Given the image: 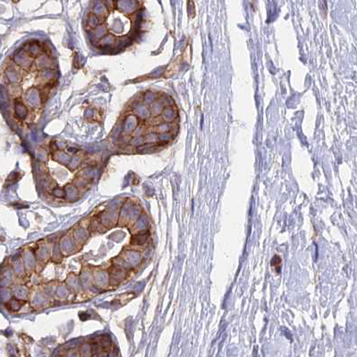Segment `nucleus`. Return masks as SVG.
Returning <instances> with one entry per match:
<instances>
[{
  "label": "nucleus",
  "instance_id": "1",
  "mask_svg": "<svg viewBox=\"0 0 357 357\" xmlns=\"http://www.w3.org/2000/svg\"><path fill=\"white\" fill-rule=\"evenodd\" d=\"M179 129L178 107L162 92L146 90L132 98L114 129V145L128 153H148L172 143Z\"/></svg>",
  "mask_w": 357,
  "mask_h": 357
},
{
  "label": "nucleus",
  "instance_id": "2",
  "mask_svg": "<svg viewBox=\"0 0 357 357\" xmlns=\"http://www.w3.org/2000/svg\"><path fill=\"white\" fill-rule=\"evenodd\" d=\"M8 71L15 119L21 127L33 129L58 84L56 58L48 43L31 40L18 50Z\"/></svg>",
  "mask_w": 357,
  "mask_h": 357
},
{
  "label": "nucleus",
  "instance_id": "3",
  "mask_svg": "<svg viewBox=\"0 0 357 357\" xmlns=\"http://www.w3.org/2000/svg\"><path fill=\"white\" fill-rule=\"evenodd\" d=\"M143 6L140 1H96L84 19V30L93 48L118 53L140 36Z\"/></svg>",
  "mask_w": 357,
  "mask_h": 357
},
{
  "label": "nucleus",
  "instance_id": "4",
  "mask_svg": "<svg viewBox=\"0 0 357 357\" xmlns=\"http://www.w3.org/2000/svg\"><path fill=\"white\" fill-rule=\"evenodd\" d=\"M150 233L146 231V232L139 233L134 237H132L131 240V245H143L145 242H147L148 238H149Z\"/></svg>",
  "mask_w": 357,
  "mask_h": 357
},
{
  "label": "nucleus",
  "instance_id": "5",
  "mask_svg": "<svg viewBox=\"0 0 357 357\" xmlns=\"http://www.w3.org/2000/svg\"><path fill=\"white\" fill-rule=\"evenodd\" d=\"M273 260V266L274 268H280L281 264V258L279 257V256H275Z\"/></svg>",
  "mask_w": 357,
  "mask_h": 357
}]
</instances>
